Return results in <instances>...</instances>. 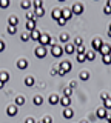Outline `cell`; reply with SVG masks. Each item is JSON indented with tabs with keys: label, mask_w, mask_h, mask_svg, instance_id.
<instances>
[{
	"label": "cell",
	"mask_w": 111,
	"mask_h": 123,
	"mask_svg": "<svg viewBox=\"0 0 111 123\" xmlns=\"http://www.w3.org/2000/svg\"><path fill=\"white\" fill-rule=\"evenodd\" d=\"M106 6H108V8H111V0H108V2H106Z\"/></svg>",
	"instance_id": "obj_49"
},
{
	"label": "cell",
	"mask_w": 111,
	"mask_h": 123,
	"mask_svg": "<svg viewBox=\"0 0 111 123\" xmlns=\"http://www.w3.org/2000/svg\"><path fill=\"white\" fill-rule=\"evenodd\" d=\"M33 102H34V105H36V106H40L42 103H43V98H42L40 95H36V97H34V100H33Z\"/></svg>",
	"instance_id": "obj_24"
},
{
	"label": "cell",
	"mask_w": 111,
	"mask_h": 123,
	"mask_svg": "<svg viewBox=\"0 0 111 123\" xmlns=\"http://www.w3.org/2000/svg\"><path fill=\"white\" fill-rule=\"evenodd\" d=\"M39 43H40L42 46H45V48H46V46H49V43H51V37H49L48 34H42Z\"/></svg>",
	"instance_id": "obj_5"
},
{
	"label": "cell",
	"mask_w": 111,
	"mask_h": 123,
	"mask_svg": "<svg viewBox=\"0 0 111 123\" xmlns=\"http://www.w3.org/2000/svg\"><path fill=\"white\" fill-rule=\"evenodd\" d=\"M91 45H93V51H100V48L103 46V42L102 38H93V42H91Z\"/></svg>",
	"instance_id": "obj_4"
},
{
	"label": "cell",
	"mask_w": 111,
	"mask_h": 123,
	"mask_svg": "<svg viewBox=\"0 0 111 123\" xmlns=\"http://www.w3.org/2000/svg\"><path fill=\"white\" fill-rule=\"evenodd\" d=\"M99 52L102 54V57H103V55H110V54H111V46H110V45H103Z\"/></svg>",
	"instance_id": "obj_12"
},
{
	"label": "cell",
	"mask_w": 111,
	"mask_h": 123,
	"mask_svg": "<svg viewBox=\"0 0 111 123\" xmlns=\"http://www.w3.org/2000/svg\"><path fill=\"white\" fill-rule=\"evenodd\" d=\"M62 17L65 18V20H70V18L72 17V11L68 9V8H63L62 9Z\"/></svg>",
	"instance_id": "obj_10"
},
{
	"label": "cell",
	"mask_w": 111,
	"mask_h": 123,
	"mask_svg": "<svg viewBox=\"0 0 111 123\" xmlns=\"http://www.w3.org/2000/svg\"><path fill=\"white\" fill-rule=\"evenodd\" d=\"M25 123H36V120H34V118H31V117H29V118H26V122Z\"/></svg>",
	"instance_id": "obj_46"
},
{
	"label": "cell",
	"mask_w": 111,
	"mask_h": 123,
	"mask_svg": "<svg viewBox=\"0 0 111 123\" xmlns=\"http://www.w3.org/2000/svg\"><path fill=\"white\" fill-rule=\"evenodd\" d=\"M33 6L36 8V9H39V8H42V6H43V3H42L40 0H36V2H33Z\"/></svg>",
	"instance_id": "obj_34"
},
{
	"label": "cell",
	"mask_w": 111,
	"mask_h": 123,
	"mask_svg": "<svg viewBox=\"0 0 111 123\" xmlns=\"http://www.w3.org/2000/svg\"><path fill=\"white\" fill-rule=\"evenodd\" d=\"M65 51H63V48H62V46H52V48H51V54H52V55H54L56 57V59H59V57H62V54H63Z\"/></svg>",
	"instance_id": "obj_3"
},
{
	"label": "cell",
	"mask_w": 111,
	"mask_h": 123,
	"mask_svg": "<svg viewBox=\"0 0 111 123\" xmlns=\"http://www.w3.org/2000/svg\"><path fill=\"white\" fill-rule=\"evenodd\" d=\"M9 80V74L6 71H2L0 72V82H3V83H6Z\"/></svg>",
	"instance_id": "obj_20"
},
{
	"label": "cell",
	"mask_w": 111,
	"mask_h": 123,
	"mask_svg": "<svg viewBox=\"0 0 111 123\" xmlns=\"http://www.w3.org/2000/svg\"><path fill=\"white\" fill-rule=\"evenodd\" d=\"M59 68L62 69V71H65V72H70L72 66H71V62H70V60H63L62 63L59 65Z\"/></svg>",
	"instance_id": "obj_6"
},
{
	"label": "cell",
	"mask_w": 111,
	"mask_h": 123,
	"mask_svg": "<svg viewBox=\"0 0 111 123\" xmlns=\"http://www.w3.org/2000/svg\"><path fill=\"white\" fill-rule=\"evenodd\" d=\"M42 122H43V123H52V117H51V115H46V117H43Z\"/></svg>",
	"instance_id": "obj_40"
},
{
	"label": "cell",
	"mask_w": 111,
	"mask_h": 123,
	"mask_svg": "<svg viewBox=\"0 0 111 123\" xmlns=\"http://www.w3.org/2000/svg\"><path fill=\"white\" fill-rule=\"evenodd\" d=\"M82 45H83L82 38H80V37H77V38L74 40V46H76V48H79V46H82Z\"/></svg>",
	"instance_id": "obj_36"
},
{
	"label": "cell",
	"mask_w": 111,
	"mask_h": 123,
	"mask_svg": "<svg viewBox=\"0 0 111 123\" xmlns=\"http://www.w3.org/2000/svg\"><path fill=\"white\" fill-rule=\"evenodd\" d=\"M29 37H31V40L39 42V40H40V37H42V32H40L39 29H34L33 32H29Z\"/></svg>",
	"instance_id": "obj_9"
},
{
	"label": "cell",
	"mask_w": 111,
	"mask_h": 123,
	"mask_svg": "<svg viewBox=\"0 0 111 123\" xmlns=\"http://www.w3.org/2000/svg\"><path fill=\"white\" fill-rule=\"evenodd\" d=\"M108 97H110V95L106 94V92H102V94H100V98H102V100H106Z\"/></svg>",
	"instance_id": "obj_43"
},
{
	"label": "cell",
	"mask_w": 111,
	"mask_h": 123,
	"mask_svg": "<svg viewBox=\"0 0 111 123\" xmlns=\"http://www.w3.org/2000/svg\"><path fill=\"white\" fill-rule=\"evenodd\" d=\"M3 49H5V42H3L2 38H0V52H2Z\"/></svg>",
	"instance_id": "obj_42"
},
{
	"label": "cell",
	"mask_w": 111,
	"mask_h": 123,
	"mask_svg": "<svg viewBox=\"0 0 111 123\" xmlns=\"http://www.w3.org/2000/svg\"><path fill=\"white\" fill-rule=\"evenodd\" d=\"M77 62H86V54H77Z\"/></svg>",
	"instance_id": "obj_32"
},
{
	"label": "cell",
	"mask_w": 111,
	"mask_h": 123,
	"mask_svg": "<svg viewBox=\"0 0 111 123\" xmlns=\"http://www.w3.org/2000/svg\"><path fill=\"white\" fill-rule=\"evenodd\" d=\"M88 79H90V72H88V71H82V72H80V80L85 82V80H88Z\"/></svg>",
	"instance_id": "obj_27"
},
{
	"label": "cell",
	"mask_w": 111,
	"mask_h": 123,
	"mask_svg": "<svg viewBox=\"0 0 111 123\" xmlns=\"http://www.w3.org/2000/svg\"><path fill=\"white\" fill-rule=\"evenodd\" d=\"M26 17H28V20H36L37 22V17H36V14H34V12H28V14H26Z\"/></svg>",
	"instance_id": "obj_37"
},
{
	"label": "cell",
	"mask_w": 111,
	"mask_h": 123,
	"mask_svg": "<svg viewBox=\"0 0 111 123\" xmlns=\"http://www.w3.org/2000/svg\"><path fill=\"white\" fill-rule=\"evenodd\" d=\"M20 40L22 42H28V40H31V37H29V34H22V36H20Z\"/></svg>",
	"instance_id": "obj_35"
},
{
	"label": "cell",
	"mask_w": 111,
	"mask_h": 123,
	"mask_svg": "<svg viewBox=\"0 0 111 123\" xmlns=\"http://www.w3.org/2000/svg\"><path fill=\"white\" fill-rule=\"evenodd\" d=\"M25 85H26V86H33V85H34V77L28 75V77L25 79Z\"/></svg>",
	"instance_id": "obj_25"
},
{
	"label": "cell",
	"mask_w": 111,
	"mask_h": 123,
	"mask_svg": "<svg viewBox=\"0 0 111 123\" xmlns=\"http://www.w3.org/2000/svg\"><path fill=\"white\" fill-rule=\"evenodd\" d=\"M86 60H90V62H93L96 59V51H86Z\"/></svg>",
	"instance_id": "obj_21"
},
{
	"label": "cell",
	"mask_w": 111,
	"mask_h": 123,
	"mask_svg": "<svg viewBox=\"0 0 111 123\" xmlns=\"http://www.w3.org/2000/svg\"><path fill=\"white\" fill-rule=\"evenodd\" d=\"M57 74V69L54 68V69H51V75H56Z\"/></svg>",
	"instance_id": "obj_47"
},
{
	"label": "cell",
	"mask_w": 111,
	"mask_h": 123,
	"mask_svg": "<svg viewBox=\"0 0 111 123\" xmlns=\"http://www.w3.org/2000/svg\"><path fill=\"white\" fill-rule=\"evenodd\" d=\"M34 14H36V17H37V18H39V17H42V15L45 14L43 8H39V9H36V12H34Z\"/></svg>",
	"instance_id": "obj_31"
},
{
	"label": "cell",
	"mask_w": 111,
	"mask_h": 123,
	"mask_svg": "<svg viewBox=\"0 0 111 123\" xmlns=\"http://www.w3.org/2000/svg\"><path fill=\"white\" fill-rule=\"evenodd\" d=\"M108 123H111V117H110V118H108Z\"/></svg>",
	"instance_id": "obj_52"
},
{
	"label": "cell",
	"mask_w": 111,
	"mask_h": 123,
	"mask_svg": "<svg viewBox=\"0 0 111 123\" xmlns=\"http://www.w3.org/2000/svg\"><path fill=\"white\" fill-rule=\"evenodd\" d=\"M3 86H5V83H3V82H0V89H2Z\"/></svg>",
	"instance_id": "obj_50"
},
{
	"label": "cell",
	"mask_w": 111,
	"mask_h": 123,
	"mask_svg": "<svg viewBox=\"0 0 111 123\" xmlns=\"http://www.w3.org/2000/svg\"><path fill=\"white\" fill-rule=\"evenodd\" d=\"M48 102H49V105H57V103L60 102V98H59V95H56V94H52V95H49V98H48Z\"/></svg>",
	"instance_id": "obj_16"
},
{
	"label": "cell",
	"mask_w": 111,
	"mask_h": 123,
	"mask_svg": "<svg viewBox=\"0 0 111 123\" xmlns=\"http://www.w3.org/2000/svg\"><path fill=\"white\" fill-rule=\"evenodd\" d=\"M31 5H33L31 2H22V3H20V8H22V9H29V8H31Z\"/></svg>",
	"instance_id": "obj_28"
},
{
	"label": "cell",
	"mask_w": 111,
	"mask_h": 123,
	"mask_svg": "<svg viewBox=\"0 0 111 123\" xmlns=\"http://www.w3.org/2000/svg\"><path fill=\"white\" fill-rule=\"evenodd\" d=\"M17 68L19 69H26V68H28V60H26V59H20L17 62Z\"/></svg>",
	"instance_id": "obj_14"
},
{
	"label": "cell",
	"mask_w": 111,
	"mask_h": 123,
	"mask_svg": "<svg viewBox=\"0 0 111 123\" xmlns=\"http://www.w3.org/2000/svg\"><path fill=\"white\" fill-rule=\"evenodd\" d=\"M37 123H43V122H37Z\"/></svg>",
	"instance_id": "obj_53"
},
{
	"label": "cell",
	"mask_w": 111,
	"mask_h": 123,
	"mask_svg": "<svg viewBox=\"0 0 111 123\" xmlns=\"http://www.w3.org/2000/svg\"><path fill=\"white\" fill-rule=\"evenodd\" d=\"M63 51H65V54H70V55H71V54H74V51H77V48L74 46V43H68L63 48Z\"/></svg>",
	"instance_id": "obj_8"
},
{
	"label": "cell",
	"mask_w": 111,
	"mask_h": 123,
	"mask_svg": "<svg viewBox=\"0 0 111 123\" xmlns=\"http://www.w3.org/2000/svg\"><path fill=\"white\" fill-rule=\"evenodd\" d=\"M16 32H17V26H8V34L14 36Z\"/></svg>",
	"instance_id": "obj_30"
},
{
	"label": "cell",
	"mask_w": 111,
	"mask_h": 123,
	"mask_svg": "<svg viewBox=\"0 0 111 123\" xmlns=\"http://www.w3.org/2000/svg\"><path fill=\"white\" fill-rule=\"evenodd\" d=\"M76 86H77V82H71L70 83V88H71V89H74Z\"/></svg>",
	"instance_id": "obj_45"
},
{
	"label": "cell",
	"mask_w": 111,
	"mask_h": 123,
	"mask_svg": "<svg viewBox=\"0 0 111 123\" xmlns=\"http://www.w3.org/2000/svg\"><path fill=\"white\" fill-rule=\"evenodd\" d=\"M26 29H28L29 32H33V31L36 29V20H28L26 22Z\"/></svg>",
	"instance_id": "obj_18"
},
{
	"label": "cell",
	"mask_w": 111,
	"mask_h": 123,
	"mask_svg": "<svg viewBox=\"0 0 111 123\" xmlns=\"http://www.w3.org/2000/svg\"><path fill=\"white\" fill-rule=\"evenodd\" d=\"M62 114H63V117H65V118H68V120H70V118H72V115H74V111H72L71 108H65Z\"/></svg>",
	"instance_id": "obj_13"
},
{
	"label": "cell",
	"mask_w": 111,
	"mask_h": 123,
	"mask_svg": "<svg viewBox=\"0 0 111 123\" xmlns=\"http://www.w3.org/2000/svg\"><path fill=\"white\" fill-rule=\"evenodd\" d=\"M59 103H60L63 108H70V105H71V98H70V97H62Z\"/></svg>",
	"instance_id": "obj_15"
},
{
	"label": "cell",
	"mask_w": 111,
	"mask_h": 123,
	"mask_svg": "<svg viewBox=\"0 0 111 123\" xmlns=\"http://www.w3.org/2000/svg\"><path fill=\"white\" fill-rule=\"evenodd\" d=\"M108 37H111V25H110V28H108Z\"/></svg>",
	"instance_id": "obj_48"
},
{
	"label": "cell",
	"mask_w": 111,
	"mask_h": 123,
	"mask_svg": "<svg viewBox=\"0 0 111 123\" xmlns=\"http://www.w3.org/2000/svg\"><path fill=\"white\" fill-rule=\"evenodd\" d=\"M22 105H25V97L19 95V97H16V106H22Z\"/></svg>",
	"instance_id": "obj_22"
},
{
	"label": "cell",
	"mask_w": 111,
	"mask_h": 123,
	"mask_svg": "<svg viewBox=\"0 0 111 123\" xmlns=\"http://www.w3.org/2000/svg\"><path fill=\"white\" fill-rule=\"evenodd\" d=\"M103 12H105V14H111V8L105 6V8H103Z\"/></svg>",
	"instance_id": "obj_44"
},
{
	"label": "cell",
	"mask_w": 111,
	"mask_h": 123,
	"mask_svg": "<svg viewBox=\"0 0 111 123\" xmlns=\"http://www.w3.org/2000/svg\"><path fill=\"white\" fill-rule=\"evenodd\" d=\"M8 22H9V26H17L19 25V18L16 17V15H9Z\"/></svg>",
	"instance_id": "obj_19"
},
{
	"label": "cell",
	"mask_w": 111,
	"mask_h": 123,
	"mask_svg": "<svg viewBox=\"0 0 111 123\" xmlns=\"http://www.w3.org/2000/svg\"><path fill=\"white\" fill-rule=\"evenodd\" d=\"M71 11H72V14H76V15H79V14H82V11H83V6L80 5V3H74L71 8Z\"/></svg>",
	"instance_id": "obj_7"
},
{
	"label": "cell",
	"mask_w": 111,
	"mask_h": 123,
	"mask_svg": "<svg viewBox=\"0 0 111 123\" xmlns=\"http://www.w3.org/2000/svg\"><path fill=\"white\" fill-rule=\"evenodd\" d=\"M52 18L54 20H59V18H62V9H59V8H56L54 11H52Z\"/></svg>",
	"instance_id": "obj_17"
},
{
	"label": "cell",
	"mask_w": 111,
	"mask_h": 123,
	"mask_svg": "<svg viewBox=\"0 0 111 123\" xmlns=\"http://www.w3.org/2000/svg\"><path fill=\"white\" fill-rule=\"evenodd\" d=\"M102 62L105 65H111V54H110V55H103L102 57Z\"/></svg>",
	"instance_id": "obj_29"
},
{
	"label": "cell",
	"mask_w": 111,
	"mask_h": 123,
	"mask_svg": "<svg viewBox=\"0 0 111 123\" xmlns=\"http://www.w3.org/2000/svg\"><path fill=\"white\" fill-rule=\"evenodd\" d=\"M96 115H97L100 120H103V118H110V117H111V114L105 109V108H99V109L96 111Z\"/></svg>",
	"instance_id": "obj_1"
},
{
	"label": "cell",
	"mask_w": 111,
	"mask_h": 123,
	"mask_svg": "<svg viewBox=\"0 0 111 123\" xmlns=\"http://www.w3.org/2000/svg\"><path fill=\"white\" fill-rule=\"evenodd\" d=\"M6 114H8L9 117H14V115H17V106H16V105L8 106V109H6Z\"/></svg>",
	"instance_id": "obj_11"
},
{
	"label": "cell",
	"mask_w": 111,
	"mask_h": 123,
	"mask_svg": "<svg viewBox=\"0 0 111 123\" xmlns=\"http://www.w3.org/2000/svg\"><path fill=\"white\" fill-rule=\"evenodd\" d=\"M57 23H59V25H60V26H63V25H65V23H66V20H65V18L62 17V18H59V20H57Z\"/></svg>",
	"instance_id": "obj_41"
},
{
	"label": "cell",
	"mask_w": 111,
	"mask_h": 123,
	"mask_svg": "<svg viewBox=\"0 0 111 123\" xmlns=\"http://www.w3.org/2000/svg\"><path fill=\"white\" fill-rule=\"evenodd\" d=\"M86 52V48H85V46H79V48H77V54H85Z\"/></svg>",
	"instance_id": "obj_39"
},
{
	"label": "cell",
	"mask_w": 111,
	"mask_h": 123,
	"mask_svg": "<svg viewBox=\"0 0 111 123\" xmlns=\"http://www.w3.org/2000/svg\"><path fill=\"white\" fill-rule=\"evenodd\" d=\"M59 38H60V42H63V43H65V42H68V34H65V32H63V34H60V37H59Z\"/></svg>",
	"instance_id": "obj_38"
},
{
	"label": "cell",
	"mask_w": 111,
	"mask_h": 123,
	"mask_svg": "<svg viewBox=\"0 0 111 123\" xmlns=\"http://www.w3.org/2000/svg\"><path fill=\"white\" fill-rule=\"evenodd\" d=\"M8 6H9V0H0V8L5 9V8H8Z\"/></svg>",
	"instance_id": "obj_33"
},
{
	"label": "cell",
	"mask_w": 111,
	"mask_h": 123,
	"mask_svg": "<svg viewBox=\"0 0 111 123\" xmlns=\"http://www.w3.org/2000/svg\"><path fill=\"white\" fill-rule=\"evenodd\" d=\"M34 54H36V57L37 59H43L45 55H46V48H45V46H37L36 49H34Z\"/></svg>",
	"instance_id": "obj_2"
},
{
	"label": "cell",
	"mask_w": 111,
	"mask_h": 123,
	"mask_svg": "<svg viewBox=\"0 0 111 123\" xmlns=\"http://www.w3.org/2000/svg\"><path fill=\"white\" fill-rule=\"evenodd\" d=\"M72 92H74V89H71L70 86H68V88H65V89H63V97H71V94H72Z\"/></svg>",
	"instance_id": "obj_23"
},
{
	"label": "cell",
	"mask_w": 111,
	"mask_h": 123,
	"mask_svg": "<svg viewBox=\"0 0 111 123\" xmlns=\"http://www.w3.org/2000/svg\"><path fill=\"white\" fill-rule=\"evenodd\" d=\"M103 108H105L106 111L111 109V97H108L106 100H103Z\"/></svg>",
	"instance_id": "obj_26"
},
{
	"label": "cell",
	"mask_w": 111,
	"mask_h": 123,
	"mask_svg": "<svg viewBox=\"0 0 111 123\" xmlns=\"http://www.w3.org/2000/svg\"><path fill=\"white\" fill-rule=\"evenodd\" d=\"M80 123H88V120H82V122H80Z\"/></svg>",
	"instance_id": "obj_51"
}]
</instances>
